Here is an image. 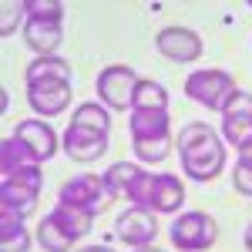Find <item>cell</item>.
I'll list each match as a JSON object with an SVG mask.
<instances>
[{
  "label": "cell",
  "instance_id": "cell-1",
  "mask_svg": "<svg viewBox=\"0 0 252 252\" xmlns=\"http://www.w3.org/2000/svg\"><path fill=\"white\" fill-rule=\"evenodd\" d=\"M175 148L182 155L185 175L195 182H212L225 168V145L209 125H185L175 138Z\"/></svg>",
  "mask_w": 252,
  "mask_h": 252
},
{
  "label": "cell",
  "instance_id": "cell-2",
  "mask_svg": "<svg viewBox=\"0 0 252 252\" xmlns=\"http://www.w3.org/2000/svg\"><path fill=\"white\" fill-rule=\"evenodd\" d=\"M128 198L135 202L138 209H148V212H178L182 202H185V189L175 175H148L141 172L131 185Z\"/></svg>",
  "mask_w": 252,
  "mask_h": 252
},
{
  "label": "cell",
  "instance_id": "cell-3",
  "mask_svg": "<svg viewBox=\"0 0 252 252\" xmlns=\"http://www.w3.org/2000/svg\"><path fill=\"white\" fill-rule=\"evenodd\" d=\"M219 225L205 212H185L172 222V246L178 252H205L215 246Z\"/></svg>",
  "mask_w": 252,
  "mask_h": 252
},
{
  "label": "cell",
  "instance_id": "cell-4",
  "mask_svg": "<svg viewBox=\"0 0 252 252\" xmlns=\"http://www.w3.org/2000/svg\"><path fill=\"white\" fill-rule=\"evenodd\" d=\"M185 94L209 111H222L225 101L235 94V84L225 71H195L185 81Z\"/></svg>",
  "mask_w": 252,
  "mask_h": 252
},
{
  "label": "cell",
  "instance_id": "cell-5",
  "mask_svg": "<svg viewBox=\"0 0 252 252\" xmlns=\"http://www.w3.org/2000/svg\"><path fill=\"white\" fill-rule=\"evenodd\" d=\"M135 91H138V74L128 64H111L97 74V97L115 111L135 108Z\"/></svg>",
  "mask_w": 252,
  "mask_h": 252
},
{
  "label": "cell",
  "instance_id": "cell-6",
  "mask_svg": "<svg viewBox=\"0 0 252 252\" xmlns=\"http://www.w3.org/2000/svg\"><path fill=\"white\" fill-rule=\"evenodd\" d=\"M222 135L235 148L252 141V94L249 91H235L225 101V108H222Z\"/></svg>",
  "mask_w": 252,
  "mask_h": 252
},
{
  "label": "cell",
  "instance_id": "cell-7",
  "mask_svg": "<svg viewBox=\"0 0 252 252\" xmlns=\"http://www.w3.org/2000/svg\"><path fill=\"white\" fill-rule=\"evenodd\" d=\"M61 202H67V205H78V209H88V212H101L104 205H108V185H104V178H97V175H78V178H71V182H64V189L58 195Z\"/></svg>",
  "mask_w": 252,
  "mask_h": 252
},
{
  "label": "cell",
  "instance_id": "cell-8",
  "mask_svg": "<svg viewBox=\"0 0 252 252\" xmlns=\"http://www.w3.org/2000/svg\"><path fill=\"white\" fill-rule=\"evenodd\" d=\"M27 104L44 118L61 115L71 104V81H34V84H27Z\"/></svg>",
  "mask_w": 252,
  "mask_h": 252
},
{
  "label": "cell",
  "instance_id": "cell-9",
  "mask_svg": "<svg viewBox=\"0 0 252 252\" xmlns=\"http://www.w3.org/2000/svg\"><path fill=\"white\" fill-rule=\"evenodd\" d=\"M118 239L121 242H128V246H152L158 235V222H155V212H148V209H128V212L118 215Z\"/></svg>",
  "mask_w": 252,
  "mask_h": 252
},
{
  "label": "cell",
  "instance_id": "cell-10",
  "mask_svg": "<svg viewBox=\"0 0 252 252\" xmlns=\"http://www.w3.org/2000/svg\"><path fill=\"white\" fill-rule=\"evenodd\" d=\"M40 185H44L40 172H24V175L0 178V205H10V209H20V212H27V209L37 202Z\"/></svg>",
  "mask_w": 252,
  "mask_h": 252
},
{
  "label": "cell",
  "instance_id": "cell-11",
  "mask_svg": "<svg viewBox=\"0 0 252 252\" xmlns=\"http://www.w3.org/2000/svg\"><path fill=\"white\" fill-rule=\"evenodd\" d=\"M158 51L178 64H189V61H198L202 54V37L189 27H165L158 34Z\"/></svg>",
  "mask_w": 252,
  "mask_h": 252
},
{
  "label": "cell",
  "instance_id": "cell-12",
  "mask_svg": "<svg viewBox=\"0 0 252 252\" xmlns=\"http://www.w3.org/2000/svg\"><path fill=\"white\" fill-rule=\"evenodd\" d=\"M64 152L74 158V161H94L108 152V135L91 131V128H81V125H67L64 131Z\"/></svg>",
  "mask_w": 252,
  "mask_h": 252
},
{
  "label": "cell",
  "instance_id": "cell-13",
  "mask_svg": "<svg viewBox=\"0 0 252 252\" xmlns=\"http://www.w3.org/2000/svg\"><path fill=\"white\" fill-rule=\"evenodd\" d=\"M14 138H20V141L37 155V161H47V158L58 155V135H54V128L44 125V121H37V118L20 121L17 131H14Z\"/></svg>",
  "mask_w": 252,
  "mask_h": 252
},
{
  "label": "cell",
  "instance_id": "cell-14",
  "mask_svg": "<svg viewBox=\"0 0 252 252\" xmlns=\"http://www.w3.org/2000/svg\"><path fill=\"white\" fill-rule=\"evenodd\" d=\"M131 138L135 145H148V141H168V108H135L131 115Z\"/></svg>",
  "mask_w": 252,
  "mask_h": 252
},
{
  "label": "cell",
  "instance_id": "cell-15",
  "mask_svg": "<svg viewBox=\"0 0 252 252\" xmlns=\"http://www.w3.org/2000/svg\"><path fill=\"white\" fill-rule=\"evenodd\" d=\"M0 172H3V178L24 172H40V161L20 138H3L0 141Z\"/></svg>",
  "mask_w": 252,
  "mask_h": 252
},
{
  "label": "cell",
  "instance_id": "cell-16",
  "mask_svg": "<svg viewBox=\"0 0 252 252\" xmlns=\"http://www.w3.org/2000/svg\"><path fill=\"white\" fill-rule=\"evenodd\" d=\"M24 37H27L31 51H37V58H51L64 34H61V24H54V20H27Z\"/></svg>",
  "mask_w": 252,
  "mask_h": 252
},
{
  "label": "cell",
  "instance_id": "cell-17",
  "mask_svg": "<svg viewBox=\"0 0 252 252\" xmlns=\"http://www.w3.org/2000/svg\"><path fill=\"white\" fill-rule=\"evenodd\" d=\"M51 219L58 222L71 239H81V235L91 232V222H94V212L88 209H78V205H67V202H58V209L51 212Z\"/></svg>",
  "mask_w": 252,
  "mask_h": 252
},
{
  "label": "cell",
  "instance_id": "cell-18",
  "mask_svg": "<svg viewBox=\"0 0 252 252\" xmlns=\"http://www.w3.org/2000/svg\"><path fill=\"white\" fill-rule=\"evenodd\" d=\"M138 175H141V168L131 165V161H118V165H111V168L104 172V185H108L111 198H128V192H131V185H135Z\"/></svg>",
  "mask_w": 252,
  "mask_h": 252
},
{
  "label": "cell",
  "instance_id": "cell-19",
  "mask_svg": "<svg viewBox=\"0 0 252 252\" xmlns=\"http://www.w3.org/2000/svg\"><path fill=\"white\" fill-rule=\"evenodd\" d=\"M34 81H71V64L64 58H37L31 67H27V84Z\"/></svg>",
  "mask_w": 252,
  "mask_h": 252
},
{
  "label": "cell",
  "instance_id": "cell-20",
  "mask_svg": "<svg viewBox=\"0 0 252 252\" xmlns=\"http://www.w3.org/2000/svg\"><path fill=\"white\" fill-rule=\"evenodd\" d=\"M71 242H74V239L64 232L51 215H44V219H40V225H37V246L44 252H67V249H71Z\"/></svg>",
  "mask_w": 252,
  "mask_h": 252
},
{
  "label": "cell",
  "instance_id": "cell-21",
  "mask_svg": "<svg viewBox=\"0 0 252 252\" xmlns=\"http://www.w3.org/2000/svg\"><path fill=\"white\" fill-rule=\"evenodd\" d=\"M71 125L91 128V131H101V135L111 131V118H108V111L101 104H81L78 111H74V118H71Z\"/></svg>",
  "mask_w": 252,
  "mask_h": 252
},
{
  "label": "cell",
  "instance_id": "cell-22",
  "mask_svg": "<svg viewBox=\"0 0 252 252\" xmlns=\"http://www.w3.org/2000/svg\"><path fill=\"white\" fill-rule=\"evenodd\" d=\"M135 108H168V91L158 84V81H138V91H135Z\"/></svg>",
  "mask_w": 252,
  "mask_h": 252
},
{
  "label": "cell",
  "instance_id": "cell-23",
  "mask_svg": "<svg viewBox=\"0 0 252 252\" xmlns=\"http://www.w3.org/2000/svg\"><path fill=\"white\" fill-rule=\"evenodd\" d=\"M27 3V20H64V3L61 0H24Z\"/></svg>",
  "mask_w": 252,
  "mask_h": 252
},
{
  "label": "cell",
  "instance_id": "cell-24",
  "mask_svg": "<svg viewBox=\"0 0 252 252\" xmlns=\"http://www.w3.org/2000/svg\"><path fill=\"white\" fill-rule=\"evenodd\" d=\"M0 14H3V17H0V34L7 37V34L17 27L20 14H27V3H20V0H14V3H10V0H3V3H0Z\"/></svg>",
  "mask_w": 252,
  "mask_h": 252
},
{
  "label": "cell",
  "instance_id": "cell-25",
  "mask_svg": "<svg viewBox=\"0 0 252 252\" xmlns=\"http://www.w3.org/2000/svg\"><path fill=\"white\" fill-rule=\"evenodd\" d=\"M31 249V232L20 225L14 232H0V252H27Z\"/></svg>",
  "mask_w": 252,
  "mask_h": 252
},
{
  "label": "cell",
  "instance_id": "cell-26",
  "mask_svg": "<svg viewBox=\"0 0 252 252\" xmlns=\"http://www.w3.org/2000/svg\"><path fill=\"white\" fill-rule=\"evenodd\" d=\"M172 152V138L168 141H148V145H135V155L141 161H161V158Z\"/></svg>",
  "mask_w": 252,
  "mask_h": 252
},
{
  "label": "cell",
  "instance_id": "cell-27",
  "mask_svg": "<svg viewBox=\"0 0 252 252\" xmlns=\"http://www.w3.org/2000/svg\"><path fill=\"white\" fill-rule=\"evenodd\" d=\"M24 225V212L10 209V205H0V232H14Z\"/></svg>",
  "mask_w": 252,
  "mask_h": 252
},
{
  "label": "cell",
  "instance_id": "cell-28",
  "mask_svg": "<svg viewBox=\"0 0 252 252\" xmlns=\"http://www.w3.org/2000/svg\"><path fill=\"white\" fill-rule=\"evenodd\" d=\"M232 182H235V189H239L242 195H252V168H242V165H235Z\"/></svg>",
  "mask_w": 252,
  "mask_h": 252
},
{
  "label": "cell",
  "instance_id": "cell-29",
  "mask_svg": "<svg viewBox=\"0 0 252 252\" xmlns=\"http://www.w3.org/2000/svg\"><path fill=\"white\" fill-rule=\"evenodd\" d=\"M235 165H242V168H252V141L239 148V161H235Z\"/></svg>",
  "mask_w": 252,
  "mask_h": 252
},
{
  "label": "cell",
  "instance_id": "cell-30",
  "mask_svg": "<svg viewBox=\"0 0 252 252\" xmlns=\"http://www.w3.org/2000/svg\"><path fill=\"white\" fill-rule=\"evenodd\" d=\"M81 252H111L108 246H88V249H81Z\"/></svg>",
  "mask_w": 252,
  "mask_h": 252
},
{
  "label": "cell",
  "instance_id": "cell-31",
  "mask_svg": "<svg viewBox=\"0 0 252 252\" xmlns=\"http://www.w3.org/2000/svg\"><path fill=\"white\" fill-rule=\"evenodd\" d=\"M246 249L252 252V222H249V229H246Z\"/></svg>",
  "mask_w": 252,
  "mask_h": 252
},
{
  "label": "cell",
  "instance_id": "cell-32",
  "mask_svg": "<svg viewBox=\"0 0 252 252\" xmlns=\"http://www.w3.org/2000/svg\"><path fill=\"white\" fill-rule=\"evenodd\" d=\"M135 252H161V249H155V246H138Z\"/></svg>",
  "mask_w": 252,
  "mask_h": 252
}]
</instances>
